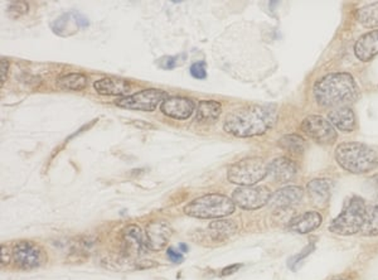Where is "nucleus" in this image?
I'll list each match as a JSON object with an SVG mask.
<instances>
[{"label":"nucleus","mask_w":378,"mask_h":280,"mask_svg":"<svg viewBox=\"0 0 378 280\" xmlns=\"http://www.w3.org/2000/svg\"><path fill=\"white\" fill-rule=\"evenodd\" d=\"M277 121L275 105H249L231 112L224 129L233 137L251 138L263 135Z\"/></svg>","instance_id":"1"},{"label":"nucleus","mask_w":378,"mask_h":280,"mask_svg":"<svg viewBox=\"0 0 378 280\" xmlns=\"http://www.w3.org/2000/svg\"><path fill=\"white\" fill-rule=\"evenodd\" d=\"M313 95L321 108L335 109L354 103L358 98V86L349 73H329L315 82Z\"/></svg>","instance_id":"2"},{"label":"nucleus","mask_w":378,"mask_h":280,"mask_svg":"<svg viewBox=\"0 0 378 280\" xmlns=\"http://www.w3.org/2000/svg\"><path fill=\"white\" fill-rule=\"evenodd\" d=\"M335 161L343 170L353 175H363L378 165V147L348 142L335 149Z\"/></svg>","instance_id":"3"},{"label":"nucleus","mask_w":378,"mask_h":280,"mask_svg":"<svg viewBox=\"0 0 378 280\" xmlns=\"http://www.w3.org/2000/svg\"><path fill=\"white\" fill-rule=\"evenodd\" d=\"M236 205L227 196L212 193L193 200L184 207L187 216L196 219H222L235 212Z\"/></svg>","instance_id":"4"},{"label":"nucleus","mask_w":378,"mask_h":280,"mask_svg":"<svg viewBox=\"0 0 378 280\" xmlns=\"http://www.w3.org/2000/svg\"><path fill=\"white\" fill-rule=\"evenodd\" d=\"M367 212L368 209L365 200L361 197H352L344 209L340 212V215L335 217L330 223V233L342 236L357 234L363 228Z\"/></svg>","instance_id":"5"},{"label":"nucleus","mask_w":378,"mask_h":280,"mask_svg":"<svg viewBox=\"0 0 378 280\" xmlns=\"http://www.w3.org/2000/svg\"><path fill=\"white\" fill-rule=\"evenodd\" d=\"M269 175V164L261 158H245L232 164L227 178L238 186H254Z\"/></svg>","instance_id":"6"},{"label":"nucleus","mask_w":378,"mask_h":280,"mask_svg":"<svg viewBox=\"0 0 378 280\" xmlns=\"http://www.w3.org/2000/svg\"><path fill=\"white\" fill-rule=\"evenodd\" d=\"M14 265L22 270H33L42 267L47 260V255L41 246L32 242H17L10 250Z\"/></svg>","instance_id":"7"},{"label":"nucleus","mask_w":378,"mask_h":280,"mask_svg":"<svg viewBox=\"0 0 378 280\" xmlns=\"http://www.w3.org/2000/svg\"><path fill=\"white\" fill-rule=\"evenodd\" d=\"M168 98L167 92L159 89H147L130 96L117 98L115 104L129 110L154 111Z\"/></svg>","instance_id":"8"},{"label":"nucleus","mask_w":378,"mask_h":280,"mask_svg":"<svg viewBox=\"0 0 378 280\" xmlns=\"http://www.w3.org/2000/svg\"><path fill=\"white\" fill-rule=\"evenodd\" d=\"M301 131H304L310 139L323 145H332L337 140V131L330 121L319 115L307 117L301 123Z\"/></svg>","instance_id":"9"},{"label":"nucleus","mask_w":378,"mask_h":280,"mask_svg":"<svg viewBox=\"0 0 378 280\" xmlns=\"http://www.w3.org/2000/svg\"><path fill=\"white\" fill-rule=\"evenodd\" d=\"M271 195L272 193L268 187L246 186L235 189V192L232 193V201L240 209L252 211L261 209L265 205H268Z\"/></svg>","instance_id":"10"},{"label":"nucleus","mask_w":378,"mask_h":280,"mask_svg":"<svg viewBox=\"0 0 378 280\" xmlns=\"http://www.w3.org/2000/svg\"><path fill=\"white\" fill-rule=\"evenodd\" d=\"M122 250L126 256H141L150 251L147 235L138 225H129L122 230Z\"/></svg>","instance_id":"11"},{"label":"nucleus","mask_w":378,"mask_h":280,"mask_svg":"<svg viewBox=\"0 0 378 280\" xmlns=\"http://www.w3.org/2000/svg\"><path fill=\"white\" fill-rule=\"evenodd\" d=\"M147 245L150 251H161L167 246L173 235V228L166 220H154L149 222L145 228Z\"/></svg>","instance_id":"12"},{"label":"nucleus","mask_w":378,"mask_h":280,"mask_svg":"<svg viewBox=\"0 0 378 280\" xmlns=\"http://www.w3.org/2000/svg\"><path fill=\"white\" fill-rule=\"evenodd\" d=\"M196 109V103L192 98L184 96H172L161 103V112L175 120H186L191 117Z\"/></svg>","instance_id":"13"},{"label":"nucleus","mask_w":378,"mask_h":280,"mask_svg":"<svg viewBox=\"0 0 378 280\" xmlns=\"http://www.w3.org/2000/svg\"><path fill=\"white\" fill-rule=\"evenodd\" d=\"M89 26V20L80 13L70 12L61 15L58 20L52 23V31L61 37H68L78 32V28H86Z\"/></svg>","instance_id":"14"},{"label":"nucleus","mask_w":378,"mask_h":280,"mask_svg":"<svg viewBox=\"0 0 378 280\" xmlns=\"http://www.w3.org/2000/svg\"><path fill=\"white\" fill-rule=\"evenodd\" d=\"M303 197H304V189L296 186H289L274 192L270 197L269 205L272 209H290L300 202Z\"/></svg>","instance_id":"15"},{"label":"nucleus","mask_w":378,"mask_h":280,"mask_svg":"<svg viewBox=\"0 0 378 280\" xmlns=\"http://www.w3.org/2000/svg\"><path fill=\"white\" fill-rule=\"evenodd\" d=\"M298 173V165L294 161L280 156L276 158L269 164V175L275 182L288 183L291 181Z\"/></svg>","instance_id":"16"},{"label":"nucleus","mask_w":378,"mask_h":280,"mask_svg":"<svg viewBox=\"0 0 378 280\" xmlns=\"http://www.w3.org/2000/svg\"><path fill=\"white\" fill-rule=\"evenodd\" d=\"M332 189H333V183L327 178H315V179H312L307 186L309 197L317 207L327 206L330 198V193H332Z\"/></svg>","instance_id":"17"},{"label":"nucleus","mask_w":378,"mask_h":280,"mask_svg":"<svg viewBox=\"0 0 378 280\" xmlns=\"http://www.w3.org/2000/svg\"><path fill=\"white\" fill-rule=\"evenodd\" d=\"M328 120L333 125L335 129L344 133H351L357 128V120L354 111L349 106H340L329 111Z\"/></svg>","instance_id":"18"},{"label":"nucleus","mask_w":378,"mask_h":280,"mask_svg":"<svg viewBox=\"0 0 378 280\" xmlns=\"http://www.w3.org/2000/svg\"><path fill=\"white\" fill-rule=\"evenodd\" d=\"M354 54L362 62H368L378 54V29L365 33L354 45Z\"/></svg>","instance_id":"19"},{"label":"nucleus","mask_w":378,"mask_h":280,"mask_svg":"<svg viewBox=\"0 0 378 280\" xmlns=\"http://www.w3.org/2000/svg\"><path fill=\"white\" fill-rule=\"evenodd\" d=\"M94 89L103 96H124L131 90V85L124 78H105L96 81Z\"/></svg>","instance_id":"20"},{"label":"nucleus","mask_w":378,"mask_h":280,"mask_svg":"<svg viewBox=\"0 0 378 280\" xmlns=\"http://www.w3.org/2000/svg\"><path fill=\"white\" fill-rule=\"evenodd\" d=\"M321 222H323V219L321 214H318L317 211H310V212H304L294 217L291 221L289 222L288 228L296 234H309L317 228H321Z\"/></svg>","instance_id":"21"},{"label":"nucleus","mask_w":378,"mask_h":280,"mask_svg":"<svg viewBox=\"0 0 378 280\" xmlns=\"http://www.w3.org/2000/svg\"><path fill=\"white\" fill-rule=\"evenodd\" d=\"M238 223L232 220H216L208 226V235L213 242L228 240L238 233Z\"/></svg>","instance_id":"22"},{"label":"nucleus","mask_w":378,"mask_h":280,"mask_svg":"<svg viewBox=\"0 0 378 280\" xmlns=\"http://www.w3.org/2000/svg\"><path fill=\"white\" fill-rule=\"evenodd\" d=\"M222 112V105L213 100H202L197 106L196 119L199 123H213Z\"/></svg>","instance_id":"23"},{"label":"nucleus","mask_w":378,"mask_h":280,"mask_svg":"<svg viewBox=\"0 0 378 280\" xmlns=\"http://www.w3.org/2000/svg\"><path fill=\"white\" fill-rule=\"evenodd\" d=\"M87 85V78L82 73H68L57 80V86L62 90L80 91Z\"/></svg>","instance_id":"24"},{"label":"nucleus","mask_w":378,"mask_h":280,"mask_svg":"<svg viewBox=\"0 0 378 280\" xmlns=\"http://www.w3.org/2000/svg\"><path fill=\"white\" fill-rule=\"evenodd\" d=\"M357 20L365 28H377L378 27V3L361 8L357 12Z\"/></svg>","instance_id":"25"},{"label":"nucleus","mask_w":378,"mask_h":280,"mask_svg":"<svg viewBox=\"0 0 378 280\" xmlns=\"http://www.w3.org/2000/svg\"><path fill=\"white\" fill-rule=\"evenodd\" d=\"M279 147L282 149L291 153V154H298L299 156V154L304 153L307 143L299 135H296V134H289V135H285V137H282L279 140Z\"/></svg>","instance_id":"26"},{"label":"nucleus","mask_w":378,"mask_h":280,"mask_svg":"<svg viewBox=\"0 0 378 280\" xmlns=\"http://www.w3.org/2000/svg\"><path fill=\"white\" fill-rule=\"evenodd\" d=\"M362 233L367 236H377L378 235V205L373 209H368L365 225Z\"/></svg>","instance_id":"27"},{"label":"nucleus","mask_w":378,"mask_h":280,"mask_svg":"<svg viewBox=\"0 0 378 280\" xmlns=\"http://www.w3.org/2000/svg\"><path fill=\"white\" fill-rule=\"evenodd\" d=\"M28 12V3L26 1H10L8 4V14L13 18H20Z\"/></svg>","instance_id":"28"},{"label":"nucleus","mask_w":378,"mask_h":280,"mask_svg":"<svg viewBox=\"0 0 378 280\" xmlns=\"http://www.w3.org/2000/svg\"><path fill=\"white\" fill-rule=\"evenodd\" d=\"M189 72L192 75V78H197V80H205L207 78V64L205 61H198V62H194Z\"/></svg>","instance_id":"29"},{"label":"nucleus","mask_w":378,"mask_h":280,"mask_svg":"<svg viewBox=\"0 0 378 280\" xmlns=\"http://www.w3.org/2000/svg\"><path fill=\"white\" fill-rule=\"evenodd\" d=\"M178 64V57H172V56H168V57H163L159 61V66L164 70H173L174 67Z\"/></svg>","instance_id":"30"},{"label":"nucleus","mask_w":378,"mask_h":280,"mask_svg":"<svg viewBox=\"0 0 378 280\" xmlns=\"http://www.w3.org/2000/svg\"><path fill=\"white\" fill-rule=\"evenodd\" d=\"M167 256L169 260L174 263V264H180L183 261V255L180 251V249L174 248H168L167 249Z\"/></svg>","instance_id":"31"},{"label":"nucleus","mask_w":378,"mask_h":280,"mask_svg":"<svg viewBox=\"0 0 378 280\" xmlns=\"http://www.w3.org/2000/svg\"><path fill=\"white\" fill-rule=\"evenodd\" d=\"M313 250H314V244H310L308 248L304 249V251H303V253H300L299 255H296L295 258H293L291 260L289 261V267L294 269L295 264H296V263H299V261H300L303 258H305L307 255L310 254Z\"/></svg>","instance_id":"32"},{"label":"nucleus","mask_w":378,"mask_h":280,"mask_svg":"<svg viewBox=\"0 0 378 280\" xmlns=\"http://www.w3.org/2000/svg\"><path fill=\"white\" fill-rule=\"evenodd\" d=\"M8 72H9V59L3 57L1 59V86H4V82L8 78Z\"/></svg>","instance_id":"33"},{"label":"nucleus","mask_w":378,"mask_h":280,"mask_svg":"<svg viewBox=\"0 0 378 280\" xmlns=\"http://www.w3.org/2000/svg\"><path fill=\"white\" fill-rule=\"evenodd\" d=\"M242 267L241 264H235V265H231V267H224L222 270V275H231V274L236 273L240 267Z\"/></svg>","instance_id":"34"},{"label":"nucleus","mask_w":378,"mask_h":280,"mask_svg":"<svg viewBox=\"0 0 378 280\" xmlns=\"http://www.w3.org/2000/svg\"><path fill=\"white\" fill-rule=\"evenodd\" d=\"M372 183H373V187H375L376 192H377L378 198V175H376L375 177H372Z\"/></svg>","instance_id":"35"},{"label":"nucleus","mask_w":378,"mask_h":280,"mask_svg":"<svg viewBox=\"0 0 378 280\" xmlns=\"http://www.w3.org/2000/svg\"><path fill=\"white\" fill-rule=\"evenodd\" d=\"M180 250L182 253H188V246L186 244H180Z\"/></svg>","instance_id":"36"},{"label":"nucleus","mask_w":378,"mask_h":280,"mask_svg":"<svg viewBox=\"0 0 378 280\" xmlns=\"http://www.w3.org/2000/svg\"><path fill=\"white\" fill-rule=\"evenodd\" d=\"M333 280H346V279H333Z\"/></svg>","instance_id":"37"}]
</instances>
